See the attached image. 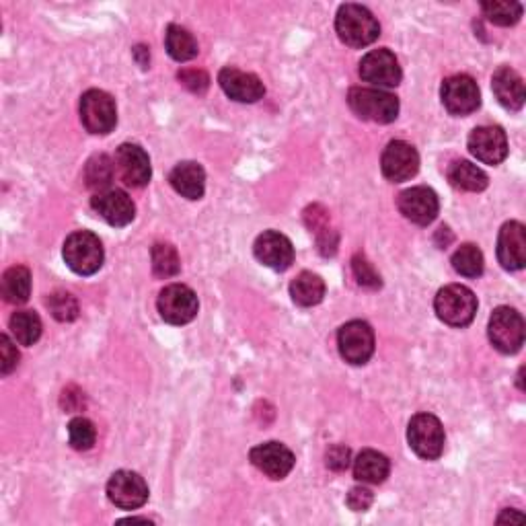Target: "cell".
Segmentation results:
<instances>
[{"instance_id": "cell-34", "label": "cell", "mask_w": 526, "mask_h": 526, "mask_svg": "<svg viewBox=\"0 0 526 526\" xmlns=\"http://www.w3.org/2000/svg\"><path fill=\"white\" fill-rule=\"evenodd\" d=\"M481 11L487 19L496 25H500V27L516 25L522 17V5L520 3H483Z\"/></svg>"}, {"instance_id": "cell-22", "label": "cell", "mask_w": 526, "mask_h": 526, "mask_svg": "<svg viewBox=\"0 0 526 526\" xmlns=\"http://www.w3.org/2000/svg\"><path fill=\"white\" fill-rule=\"evenodd\" d=\"M492 87H494V95L498 97L500 105L506 107L508 111H520L526 99V91H524V81L520 74L510 68V66H502L494 72V79H492Z\"/></svg>"}, {"instance_id": "cell-28", "label": "cell", "mask_w": 526, "mask_h": 526, "mask_svg": "<svg viewBox=\"0 0 526 526\" xmlns=\"http://www.w3.org/2000/svg\"><path fill=\"white\" fill-rule=\"evenodd\" d=\"M165 48L169 52V56L175 60V62H187L198 56L200 48H198V42L196 37L179 27V25H169L167 27V33H165Z\"/></svg>"}, {"instance_id": "cell-2", "label": "cell", "mask_w": 526, "mask_h": 526, "mask_svg": "<svg viewBox=\"0 0 526 526\" xmlns=\"http://www.w3.org/2000/svg\"><path fill=\"white\" fill-rule=\"evenodd\" d=\"M438 319L450 327H467L477 313V296L463 284H448L434 298Z\"/></svg>"}, {"instance_id": "cell-27", "label": "cell", "mask_w": 526, "mask_h": 526, "mask_svg": "<svg viewBox=\"0 0 526 526\" xmlns=\"http://www.w3.org/2000/svg\"><path fill=\"white\" fill-rule=\"evenodd\" d=\"M448 181L450 185H455L457 190L463 192H483L490 179L483 173V169H479L477 165L469 163V161H457L448 167Z\"/></svg>"}, {"instance_id": "cell-21", "label": "cell", "mask_w": 526, "mask_h": 526, "mask_svg": "<svg viewBox=\"0 0 526 526\" xmlns=\"http://www.w3.org/2000/svg\"><path fill=\"white\" fill-rule=\"evenodd\" d=\"M498 259L508 272H518L526 263V229L522 222H506L498 237Z\"/></svg>"}, {"instance_id": "cell-9", "label": "cell", "mask_w": 526, "mask_h": 526, "mask_svg": "<svg viewBox=\"0 0 526 526\" xmlns=\"http://www.w3.org/2000/svg\"><path fill=\"white\" fill-rule=\"evenodd\" d=\"M157 307L161 317L171 325H185L196 319L200 303L196 292L185 284H171L161 290Z\"/></svg>"}, {"instance_id": "cell-13", "label": "cell", "mask_w": 526, "mask_h": 526, "mask_svg": "<svg viewBox=\"0 0 526 526\" xmlns=\"http://www.w3.org/2000/svg\"><path fill=\"white\" fill-rule=\"evenodd\" d=\"M116 177L128 187H144L153 175L146 150L138 144H122L114 157Z\"/></svg>"}, {"instance_id": "cell-11", "label": "cell", "mask_w": 526, "mask_h": 526, "mask_svg": "<svg viewBox=\"0 0 526 526\" xmlns=\"http://www.w3.org/2000/svg\"><path fill=\"white\" fill-rule=\"evenodd\" d=\"M337 348L348 364L362 366L374 354V331L366 321H350L337 333Z\"/></svg>"}, {"instance_id": "cell-16", "label": "cell", "mask_w": 526, "mask_h": 526, "mask_svg": "<svg viewBox=\"0 0 526 526\" xmlns=\"http://www.w3.org/2000/svg\"><path fill=\"white\" fill-rule=\"evenodd\" d=\"M467 144L469 153L485 165H500L508 157V138L500 126L475 128Z\"/></svg>"}, {"instance_id": "cell-14", "label": "cell", "mask_w": 526, "mask_h": 526, "mask_svg": "<svg viewBox=\"0 0 526 526\" xmlns=\"http://www.w3.org/2000/svg\"><path fill=\"white\" fill-rule=\"evenodd\" d=\"M397 208L413 224L428 227V224L434 222V218L438 216L440 202L434 190H430L426 185H418V187H409V190L399 194Z\"/></svg>"}, {"instance_id": "cell-41", "label": "cell", "mask_w": 526, "mask_h": 526, "mask_svg": "<svg viewBox=\"0 0 526 526\" xmlns=\"http://www.w3.org/2000/svg\"><path fill=\"white\" fill-rule=\"evenodd\" d=\"M506 520H522V514H520V512H516V514L506 512V514H502V516L498 518V522H506Z\"/></svg>"}, {"instance_id": "cell-5", "label": "cell", "mask_w": 526, "mask_h": 526, "mask_svg": "<svg viewBox=\"0 0 526 526\" xmlns=\"http://www.w3.org/2000/svg\"><path fill=\"white\" fill-rule=\"evenodd\" d=\"M407 442L420 459L436 461L444 453V428L432 413H418L407 426Z\"/></svg>"}, {"instance_id": "cell-23", "label": "cell", "mask_w": 526, "mask_h": 526, "mask_svg": "<svg viewBox=\"0 0 526 526\" xmlns=\"http://www.w3.org/2000/svg\"><path fill=\"white\" fill-rule=\"evenodd\" d=\"M169 183L179 196L187 200H200L206 192V173L202 165L194 161H185L171 171Z\"/></svg>"}, {"instance_id": "cell-25", "label": "cell", "mask_w": 526, "mask_h": 526, "mask_svg": "<svg viewBox=\"0 0 526 526\" xmlns=\"http://www.w3.org/2000/svg\"><path fill=\"white\" fill-rule=\"evenodd\" d=\"M290 296L300 307H315L325 296V282L313 272H300L290 284Z\"/></svg>"}, {"instance_id": "cell-19", "label": "cell", "mask_w": 526, "mask_h": 526, "mask_svg": "<svg viewBox=\"0 0 526 526\" xmlns=\"http://www.w3.org/2000/svg\"><path fill=\"white\" fill-rule=\"evenodd\" d=\"M218 83L222 91L227 93V97H231L237 103H255L266 95V87H263L257 74L243 72L235 66L222 68L218 74Z\"/></svg>"}, {"instance_id": "cell-33", "label": "cell", "mask_w": 526, "mask_h": 526, "mask_svg": "<svg viewBox=\"0 0 526 526\" xmlns=\"http://www.w3.org/2000/svg\"><path fill=\"white\" fill-rule=\"evenodd\" d=\"M46 307L50 309L52 317L60 323H70L79 317V303L70 292H52L46 298Z\"/></svg>"}, {"instance_id": "cell-12", "label": "cell", "mask_w": 526, "mask_h": 526, "mask_svg": "<svg viewBox=\"0 0 526 526\" xmlns=\"http://www.w3.org/2000/svg\"><path fill=\"white\" fill-rule=\"evenodd\" d=\"M107 498L120 510H138L148 500V485L134 471H118L107 481Z\"/></svg>"}, {"instance_id": "cell-15", "label": "cell", "mask_w": 526, "mask_h": 526, "mask_svg": "<svg viewBox=\"0 0 526 526\" xmlns=\"http://www.w3.org/2000/svg\"><path fill=\"white\" fill-rule=\"evenodd\" d=\"M381 169L383 175L393 183H403L411 177H416L420 169L418 150L403 140L389 142L381 157Z\"/></svg>"}, {"instance_id": "cell-29", "label": "cell", "mask_w": 526, "mask_h": 526, "mask_svg": "<svg viewBox=\"0 0 526 526\" xmlns=\"http://www.w3.org/2000/svg\"><path fill=\"white\" fill-rule=\"evenodd\" d=\"M9 329L17 344L33 346L42 337V319L35 311H17L9 321Z\"/></svg>"}, {"instance_id": "cell-31", "label": "cell", "mask_w": 526, "mask_h": 526, "mask_svg": "<svg viewBox=\"0 0 526 526\" xmlns=\"http://www.w3.org/2000/svg\"><path fill=\"white\" fill-rule=\"evenodd\" d=\"M114 161H111L107 155H95L89 159L85 167V183L91 190L105 192V187L114 179Z\"/></svg>"}, {"instance_id": "cell-30", "label": "cell", "mask_w": 526, "mask_h": 526, "mask_svg": "<svg viewBox=\"0 0 526 526\" xmlns=\"http://www.w3.org/2000/svg\"><path fill=\"white\" fill-rule=\"evenodd\" d=\"M453 268L457 274H461L465 278H479L483 274V268H485L481 249L473 243L461 245L453 255Z\"/></svg>"}, {"instance_id": "cell-35", "label": "cell", "mask_w": 526, "mask_h": 526, "mask_svg": "<svg viewBox=\"0 0 526 526\" xmlns=\"http://www.w3.org/2000/svg\"><path fill=\"white\" fill-rule=\"evenodd\" d=\"M68 438H70V446L74 450H89V448H93L95 438H97L93 422L83 418V416L70 420V424H68Z\"/></svg>"}, {"instance_id": "cell-3", "label": "cell", "mask_w": 526, "mask_h": 526, "mask_svg": "<svg viewBox=\"0 0 526 526\" xmlns=\"http://www.w3.org/2000/svg\"><path fill=\"white\" fill-rule=\"evenodd\" d=\"M348 105L358 118L374 124H391L399 116V99L383 89L354 87L348 93Z\"/></svg>"}, {"instance_id": "cell-36", "label": "cell", "mask_w": 526, "mask_h": 526, "mask_svg": "<svg viewBox=\"0 0 526 526\" xmlns=\"http://www.w3.org/2000/svg\"><path fill=\"white\" fill-rule=\"evenodd\" d=\"M352 272H354L360 286H366V288H379L381 286L379 272L374 270L372 263L360 253L354 255V259H352Z\"/></svg>"}, {"instance_id": "cell-18", "label": "cell", "mask_w": 526, "mask_h": 526, "mask_svg": "<svg viewBox=\"0 0 526 526\" xmlns=\"http://www.w3.org/2000/svg\"><path fill=\"white\" fill-rule=\"evenodd\" d=\"M253 253L259 263L276 272H284L294 263V247L290 239L278 231L261 233L255 239Z\"/></svg>"}, {"instance_id": "cell-38", "label": "cell", "mask_w": 526, "mask_h": 526, "mask_svg": "<svg viewBox=\"0 0 526 526\" xmlns=\"http://www.w3.org/2000/svg\"><path fill=\"white\" fill-rule=\"evenodd\" d=\"M177 79L181 81L183 87H187L196 95H204L210 85V79L204 70H181L177 74Z\"/></svg>"}, {"instance_id": "cell-7", "label": "cell", "mask_w": 526, "mask_h": 526, "mask_svg": "<svg viewBox=\"0 0 526 526\" xmlns=\"http://www.w3.org/2000/svg\"><path fill=\"white\" fill-rule=\"evenodd\" d=\"M492 346L502 354H516L524 344V319L516 309L498 307L487 327Z\"/></svg>"}, {"instance_id": "cell-32", "label": "cell", "mask_w": 526, "mask_h": 526, "mask_svg": "<svg viewBox=\"0 0 526 526\" xmlns=\"http://www.w3.org/2000/svg\"><path fill=\"white\" fill-rule=\"evenodd\" d=\"M153 272L157 278H173L181 270V259L173 245L169 243H157L153 247Z\"/></svg>"}, {"instance_id": "cell-39", "label": "cell", "mask_w": 526, "mask_h": 526, "mask_svg": "<svg viewBox=\"0 0 526 526\" xmlns=\"http://www.w3.org/2000/svg\"><path fill=\"white\" fill-rule=\"evenodd\" d=\"M0 356H3V362H0V366H3V374H5V377H9V374L19 364L17 346L11 342L9 335H0Z\"/></svg>"}, {"instance_id": "cell-8", "label": "cell", "mask_w": 526, "mask_h": 526, "mask_svg": "<svg viewBox=\"0 0 526 526\" xmlns=\"http://www.w3.org/2000/svg\"><path fill=\"white\" fill-rule=\"evenodd\" d=\"M360 79L368 85H372V89H391L397 87L403 79V72L399 66L397 56L387 50H372L368 52L362 60H360Z\"/></svg>"}, {"instance_id": "cell-24", "label": "cell", "mask_w": 526, "mask_h": 526, "mask_svg": "<svg viewBox=\"0 0 526 526\" xmlns=\"http://www.w3.org/2000/svg\"><path fill=\"white\" fill-rule=\"evenodd\" d=\"M391 473V461L379 453V450L366 448L354 459V477L360 483L379 485L383 483Z\"/></svg>"}, {"instance_id": "cell-17", "label": "cell", "mask_w": 526, "mask_h": 526, "mask_svg": "<svg viewBox=\"0 0 526 526\" xmlns=\"http://www.w3.org/2000/svg\"><path fill=\"white\" fill-rule=\"evenodd\" d=\"M249 459L263 475H268L274 481L288 477L296 463L294 453L282 442H266L251 448Z\"/></svg>"}, {"instance_id": "cell-37", "label": "cell", "mask_w": 526, "mask_h": 526, "mask_svg": "<svg viewBox=\"0 0 526 526\" xmlns=\"http://www.w3.org/2000/svg\"><path fill=\"white\" fill-rule=\"evenodd\" d=\"M325 463L331 471H337V473H342L350 467L352 463V453H350V448L344 446V444H333L329 450H327V455H325Z\"/></svg>"}, {"instance_id": "cell-20", "label": "cell", "mask_w": 526, "mask_h": 526, "mask_svg": "<svg viewBox=\"0 0 526 526\" xmlns=\"http://www.w3.org/2000/svg\"><path fill=\"white\" fill-rule=\"evenodd\" d=\"M93 210L111 227H128L136 218V206L132 198L122 190H105L93 196L91 200Z\"/></svg>"}, {"instance_id": "cell-26", "label": "cell", "mask_w": 526, "mask_h": 526, "mask_svg": "<svg viewBox=\"0 0 526 526\" xmlns=\"http://www.w3.org/2000/svg\"><path fill=\"white\" fill-rule=\"evenodd\" d=\"M5 303L25 305L31 294V272L25 266H13L5 272L3 284H0Z\"/></svg>"}, {"instance_id": "cell-10", "label": "cell", "mask_w": 526, "mask_h": 526, "mask_svg": "<svg viewBox=\"0 0 526 526\" xmlns=\"http://www.w3.org/2000/svg\"><path fill=\"white\" fill-rule=\"evenodd\" d=\"M440 97L448 114L453 116H469L481 105L479 87L469 74H455V77H448L442 83Z\"/></svg>"}, {"instance_id": "cell-6", "label": "cell", "mask_w": 526, "mask_h": 526, "mask_svg": "<svg viewBox=\"0 0 526 526\" xmlns=\"http://www.w3.org/2000/svg\"><path fill=\"white\" fill-rule=\"evenodd\" d=\"M81 122L87 132L105 136L118 124L116 101L101 89H91L81 97Z\"/></svg>"}, {"instance_id": "cell-1", "label": "cell", "mask_w": 526, "mask_h": 526, "mask_svg": "<svg viewBox=\"0 0 526 526\" xmlns=\"http://www.w3.org/2000/svg\"><path fill=\"white\" fill-rule=\"evenodd\" d=\"M335 31L350 48H366L379 40L381 25L366 7L342 5L335 17Z\"/></svg>"}, {"instance_id": "cell-4", "label": "cell", "mask_w": 526, "mask_h": 526, "mask_svg": "<svg viewBox=\"0 0 526 526\" xmlns=\"http://www.w3.org/2000/svg\"><path fill=\"white\" fill-rule=\"evenodd\" d=\"M62 257L74 274L93 276L101 270L105 253L97 235L89 231H77L66 239Z\"/></svg>"}, {"instance_id": "cell-40", "label": "cell", "mask_w": 526, "mask_h": 526, "mask_svg": "<svg viewBox=\"0 0 526 526\" xmlns=\"http://www.w3.org/2000/svg\"><path fill=\"white\" fill-rule=\"evenodd\" d=\"M346 502H348L350 510H354V512H366V510L372 506L374 496H372V492L368 490V487H352Z\"/></svg>"}]
</instances>
